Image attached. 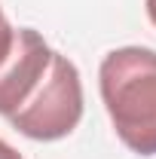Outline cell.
<instances>
[{
    "label": "cell",
    "mask_w": 156,
    "mask_h": 159,
    "mask_svg": "<svg viewBox=\"0 0 156 159\" xmlns=\"http://www.w3.org/2000/svg\"><path fill=\"white\" fill-rule=\"evenodd\" d=\"M98 89L117 138L138 156H156V49L119 46L107 52Z\"/></svg>",
    "instance_id": "6da1fadb"
},
{
    "label": "cell",
    "mask_w": 156,
    "mask_h": 159,
    "mask_svg": "<svg viewBox=\"0 0 156 159\" xmlns=\"http://www.w3.org/2000/svg\"><path fill=\"white\" fill-rule=\"evenodd\" d=\"M6 119L31 141L67 138L83 119V80L77 64L61 52H52V61L34 95Z\"/></svg>",
    "instance_id": "7a4b0ae2"
},
{
    "label": "cell",
    "mask_w": 156,
    "mask_h": 159,
    "mask_svg": "<svg viewBox=\"0 0 156 159\" xmlns=\"http://www.w3.org/2000/svg\"><path fill=\"white\" fill-rule=\"evenodd\" d=\"M52 46L34 28H19L9 55L0 64V116L16 113L34 95L40 80L52 61Z\"/></svg>",
    "instance_id": "3957f363"
},
{
    "label": "cell",
    "mask_w": 156,
    "mask_h": 159,
    "mask_svg": "<svg viewBox=\"0 0 156 159\" xmlns=\"http://www.w3.org/2000/svg\"><path fill=\"white\" fill-rule=\"evenodd\" d=\"M12 40H16V28L9 25V19H6V16H3V9H0V64H3L6 55H9Z\"/></svg>",
    "instance_id": "277c9868"
},
{
    "label": "cell",
    "mask_w": 156,
    "mask_h": 159,
    "mask_svg": "<svg viewBox=\"0 0 156 159\" xmlns=\"http://www.w3.org/2000/svg\"><path fill=\"white\" fill-rule=\"evenodd\" d=\"M0 159H21V153L16 150V147H9L6 141L0 138Z\"/></svg>",
    "instance_id": "5b68a950"
},
{
    "label": "cell",
    "mask_w": 156,
    "mask_h": 159,
    "mask_svg": "<svg viewBox=\"0 0 156 159\" xmlns=\"http://www.w3.org/2000/svg\"><path fill=\"white\" fill-rule=\"evenodd\" d=\"M144 6H147V19L156 25V0H144Z\"/></svg>",
    "instance_id": "8992f818"
}]
</instances>
